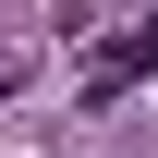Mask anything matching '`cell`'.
I'll return each mask as SVG.
<instances>
[{"label":"cell","mask_w":158,"mask_h":158,"mask_svg":"<svg viewBox=\"0 0 158 158\" xmlns=\"http://www.w3.org/2000/svg\"><path fill=\"white\" fill-rule=\"evenodd\" d=\"M0 85H12V61H0Z\"/></svg>","instance_id":"7a4b0ae2"},{"label":"cell","mask_w":158,"mask_h":158,"mask_svg":"<svg viewBox=\"0 0 158 158\" xmlns=\"http://www.w3.org/2000/svg\"><path fill=\"white\" fill-rule=\"evenodd\" d=\"M146 73H158V12H146V24H122V37L85 61V85H98V98H122V85H146Z\"/></svg>","instance_id":"6da1fadb"}]
</instances>
